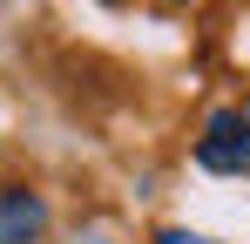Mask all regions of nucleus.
<instances>
[{
  "instance_id": "nucleus-1",
  "label": "nucleus",
  "mask_w": 250,
  "mask_h": 244,
  "mask_svg": "<svg viewBox=\"0 0 250 244\" xmlns=\"http://www.w3.org/2000/svg\"><path fill=\"white\" fill-rule=\"evenodd\" d=\"M196 163L216 170V176H244L250 170V122H244V109H216V116L203 122Z\"/></svg>"
},
{
  "instance_id": "nucleus-2",
  "label": "nucleus",
  "mask_w": 250,
  "mask_h": 244,
  "mask_svg": "<svg viewBox=\"0 0 250 244\" xmlns=\"http://www.w3.org/2000/svg\"><path fill=\"white\" fill-rule=\"evenodd\" d=\"M47 231V203L34 190H0V244H34Z\"/></svg>"
},
{
  "instance_id": "nucleus-3",
  "label": "nucleus",
  "mask_w": 250,
  "mask_h": 244,
  "mask_svg": "<svg viewBox=\"0 0 250 244\" xmlns=\"http://www.w3.org/2000/svg\"><path fill=\"white\" fill-rule=\"evenodd\" d=\"M156 244H216V238H196V231H163Z\"/></svg>"
}]
</instances>
